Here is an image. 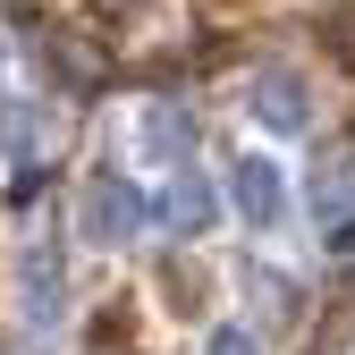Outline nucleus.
Instances as JSON below:
<instances>
[{
  "instance_id": "nucleus-1",
  "label": "nucleus",
  "mask_w": 355,
  "mask_h": 355,
  "mask_svg": "<svg viewBox=\"0 0 355 355\" xmlns=\"http://www.w3.org/2000/svg\"><path fill=\"white\" fill-rule=\"evenodd\" d=\"M144 229H153V195H144L127 169H94V178H85V195H76V237H94V245H136Z\"/></svg>"
},
{
  "instance_id": "nucleus-2",
  "label": "nucleus",
  "mask_w": 355,
  "mask_h": 355,
  "mask_svg": "<svg viewBox=\"0 0 355 355\" xmlns=\"http://www.w3.org/2000/svg\"><path fill=\"white\" fill-rule=\"evenodd\" d=\"M245 110L271 127V136H304V127H313V85H304V68H254Z\"/></svg>"
},
{
  "instance_id": "nucleus-3",
  "label": "nucleus",
  "mask_w": 355,
  "mask_h": 355,
  "mask_svg": "<svg viewBox=\"0 0 355 355\" xmlns=\"http://www.w3.org/2000/svg\"><path fill=\"white\" fill-rule=\"evenodd\" d=\"M229 203H237V220L262 237V229H279V211H288V169L271 161V153H245V161H229Z\"/></svg>"
},
{
  "instance_id": "nucleus-4",
  "label": "nucleus",
  "mask_w": 355,
  "mask_h": 355,
  "mask_svg": "<svg viewBox=\"0 0 355 355\" xmlns=\"http://www.w3.org/2000/svg\"><path fill=\"white\" fill-rule=\"evenodd\" d=\"M304 211H313V229H322L330 245L355 237V161H347V153H330L313 178H304Z\"/></svg>"
},
{
  "instance_id": "nucleus-5",
  "label": "nucleus",
  "mask_w": 355,
  "mask_h": 355,
  "mask_svg": "<svg viewBox=\"0 0 355 355\" xmlns=\"http://www.w3.org/2000/svg\"><path fill=\"white\" fill-rule=\"evenodd\" d=\"M17 296H26V330H34V338L60 330V313H68V271H60L51 245H34V254L17 262Z\"/></svg>"
},
{
  "instance_id": "nucleus-6",
  "label": "nucleus",
  "mask_w": 355,
  "mask_h": 355,
  "mask_svg": "<svg viewBox=\"0 0 355 355\" xmlns=\"http://www.w3.org/2000/svg\"><path fill=\"white\" fill-rule=\"evenodd\" d=\"M153 220H169L178 237H203L211 220H220V187L203 169H169V187H161V203H153Z\"/></svg>"
},
{
  "instance_id": "nucleus-7",
  "label": "nucleus",
  "mask_w": 355,
  "mask_h": 355,
  "mask_svg": "<svg viewBox=\"0 0 355 355\" xmlns=\"http://www.w3.org/2000/svg\"><path fill=\"white\" fill-rule=\"evenodd\" d=\"M136 144H144V161H161V169H187V153H195V119H187V102H144Z\"/></svg>"
},
{
  "instance_id": "nucleus-8",
  "label": "nucleus",
  "mask_w": 355,
  "mask_h": 355,
  "mask_svg": "<svg viewBox=\"0 0 355 355\" xmlns=\"http://www.w3.org/2000/svg\"><path fill=\"white\" fill-rule=\"evenodd\" d=\"M34 153H42V110L9 94V102H0V161H17V169H26Z\"/></svg>"
},
{
  "instance_id": "nucleus-9",
  "label": "nucleus",
  "mask_w": 355,
  "mask_h": 355,
  "mask_svg": "<svg viewBox=\"0 0 355 355\" xmlns=\"http://www.w3.org/2000/svg\"><path fill=\"white\" fill-rule=\"evenodd\" d=\"M203 355H262V347H254V330H245V322H220V330L203 338Z\"/></svg>"
}]
</instances>
